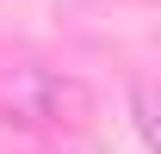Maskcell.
Returning <instances> with one entry per match:
<instances>
[{
    "label": "cell",
    "instance_id": "cell-1",
    "mask_svg": "<svg viewBox=\"0 0 161 154\" xmlns=\"http://www.w3.org/2000/svg\"><path fill=\"white\" fill-rule=\"evenodd\" d=\"M87 117H93L87 80L43 68V62H6L0 68V123L56 136V130H87Z\"/></svg>",
    "mask_w": 161,
    "mask_h": 154
},
{
    "label": "cell",
    "instance_id": "cell-2",
    "mask_svg": "<svg viewBox=\"0 0 161 154\" xmlns=\"http://www.w3.org/2000/svg\"><path fill=\"white\" fill-rule=\"evenodd\" d=\"M130 123H136L142 148L155 154V148H161V130H155V86H149V80H136V86H130Z\"/></svg>",
    "mask_w": 161,
    "mask_h": 154
}]
</instances>
